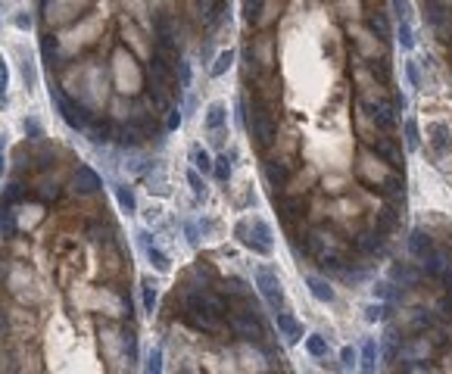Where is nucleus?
I'll list each match as a JSON object with an SVG mask.
<instances>
[{"instance_id":"nucleus-1","label":"nucleus","mask_w":452,"mask_h":374,"mask_svg":"<svg viewBox=\"0 0 452 374\" xmlns=\"http://www.w3.org/2000/svg\"><path fill=\"white\" fill-rule=\"evenodd\" d=\"M234 234H237L240 244L249 246L253 253H259V256L271 253V228L262 218H240V222L234 225Z\"/></svg>"},{"instance_id":"nucleus-2","label":"nucleus","mask_w":452,"mask_h":374,"mask_svg":"<svg viewBox=\"0 0 452 374\" xmlns=\"http://www.w3.org/2000/svg\"><path fill=\"white\" fill-rule=\"evenodd\" d=\"M256 287H259L262 300L269 302L271 309H281L284 306V284H281V278L275 275L271 268H256Z\"/></svg>"},{"instance_id":"nucleus-3","label":"nucleus","mask_w":452,"mask_h":374,"mask_svg":"<svg viewBox=\"0 0 452 374\" xmlns=\"http://www.w3.org/2000/svg\"><path fill=\"white\" fill-rule=\"evenodd\" d=\"M231 327L237 337H244L249 343H262L265 340V327L259 322V315H256L253 309H244V312H234L231 315Z\"/></svg>"},{"instance_id":"nucleus-4","label":"nucleus","mask_w":452,"mask_h":374,"mask_svg":"<svg viewBox=\"0 0 452 374\" xmlns=\"http://www.w3.org/2000/svg\"><path fill=\"white\" fill-rule=\"evenodd\" d=\"M135 240H137V249L140 253H144V259L153 265L156 271H159V275H166V271L171 268V262H169V256L162 253L159 246H156V240H153V234L147 231V228H137L135 231Z\"/></svg>"},{"instance_id":"nucleus-5","label":"nucleus","mask_w":452,"mask_h":374,"mask_svg":"<svg viewBox=\"0 0 452 374\" xmlns=\"http://www.w3.org/2000/svg\"><path fill=\"white\" fill-rule=\"evenodd\" d=\"M50 97H53V103H57L60 115L66 119L69 128H75V131H84V128H88V115H84V109H81V106L72 103V100H66L57 88H50Z\"/></svg>"},{"instance_id":"nucleus-6","label":"nucleus","mask_w":452,"mask_h":374,"mask_svg":"<svg viewBox=\"0 0 452 374\" xmlns=\"http://www.w3.org/2000/svg\"><path fill=\"white\" fill-rule=\"evenodd\" d=\"M115 78H119V91H122V94L137 91V84H140V75H137L135 60H131L125 50L115 53Z\"/></svg>"},{"instance_id":"nucleus-7","label":"nucleus","mask_w":452,"mask_h":374,"mask_svg":"<svg viewBox=\"0 0 452 374\" xmlns=\"http://www.w3.org/2000/svg\"><path fill=\"white\" fill-rule=\"evenodd\" d=\"M249 125H253V137L259 140V147H269L271 140H275V119H271L262 106L253 109V122Z\"/></svg>"},{"instance_id":"nucleus-8","label":"nucleus","mask_w":452,"mask_h":374,"mask_svg":"<svg viewBox=\"0 0 452 374\" xmlns=\"http://www.w3.org/2000/svg\"><path fill=\"white\" fill-rule=\"evenodd\" d=\"M72 187H75V193H97L100 187H103V178L97 175L91 166H81V169H75V175H72Z\"/></svg>"},{"instance_id":"nucleus-9","label":"nucleus","mask_w":452,"mask_h":374,"mask_svg":"<svg viewBox=\"0 0 452 374\" xmlns=\"http://www.w3.org/2000/svg\"><path fill=\"white\" fill-rule=\"evenodd\" d=\"M275 324H278L281 337H284L287 343H300V337H303V324L296 322L290 312H278V315H275Z\"/></svg>"},{"instance_id":"nucleus-10","label":"nucleus","mask_w":452,"mask_h":374,"mask_svg":"<svg viewBox=\"0 0 452 374\" xmlns=\"http://www.w3.org/2000/svg\"><path fill=\"white\" fill-rule=\"evenodd\" d=\"M434 249H436V246H434V240H431V234H427V231L415 228V231L409 234V253L415 256V259H424V256L434 253Z\"/></svg>"},{"instance_id":"nucleus-11","label":"nucleus","mask_w":452,"mask_h":374,"mask_svg":"<svg viewBox=\"0 0 452 374\" xmlns=\"http://www.w3.org/2000/svg\"><path fill=\"white\" fill-rule=\"evenodd\" d=\"M225 125H228V106H225L222 100H215V103H209V109H206V131H222Z\"/></svg>"},{"instance_id":"nucleus-12","label":"nucleus","mask_w":452,"mask_h":374,"mask_svg":"<svg viewBox=\"0 0 452 374\" xmlns=\"http://www.w3.org/2000/svg\"><path fill=\"white\" fill-rule=\"evenodd\" d=\"M306 287H309V293L315 296V300H322V302H334V300H337V290H334V287L327 284L324 278L309 275V278H306Z\"/></svg>"},{"instance_id":"nucleus-13","label":"nucleus","mask_w":452,"mask_h":374,"mask_svg":"<svg viewBox=\"0 0 452 374\" xmlns=\"http://www.w3.org/2000/svg\"><path fill=\"white\" fill-rule=\"evenodd\" d=\"M265 178H269L271 187H284L287 178H290V171H287V166L281 159H269L265 162Z\"/></svg>"},{"instance_id":"nucleus-14","label":"nucleus","mask_w":452,"mask_h":374,"mask_svg":"<svg viewBox=\"0 0 452 374\" xmlns=\"http://www.w3.org/2000/svg\"><path fill=\"white\" fill-rule=\"evenodd\" d=\"M115 203H119V209L125 215H135L137 212V200H135V191H131L128 184H115Z\"/></svg>"},{"instance_id":"nucleus-15","label":"nucleus","mask_w":452,"mask_h":374,"mask_svg":"<svg viewBox=\"0 0 452 374\" xmlns=\"http://www.w3.org/2000/svg\"><path fill=\"white\" fill-rule=\"evenodd\" d=\"M390 275H393V280H400V287H412V284H418V278H421V271L418 268H412V265H393L390 268Z\"/></svg>"},{"instance_id":"nucleus-16","label":"nucleus","mask_w":452,"mask_h":374,"mask_svg":"<svg viewBox=\"0 0 452 374\" xmlns=\"http://www.w3.org/2000/svg\"><path fill=\"white\" fill-rule=\"evenodd\" d=\"M421 262H424V275H443V268H446V265H449L446 253H440V249H434V253H427Z\"/></svg>"},{"instance_id":"nucleus-17","label":"nucleus","mask_w":452,"mask_h":374,"mask_svg":"<svg viewBox=\"0 0 452 374\" xmlns=\"http://www.w3.org/2000/svg\"><path fill=\"white\" fill-rule=\"evenodd\" d=\"M156 300H159V290H156V284L147 278L144 284H140V302H144L147 315H153V312H156Z\"/></svg>"},{"instance_id":"nucleus-18","label":"nucleus","mask_w":452,"mask_h":374,"mask_svg":"<svg viewBox=\"0 0 452 374\" xmlns=\"http://www.w3.org/2000/svg\"><path fill=\"white\" fill-rule=\"evenodd\" d=\"M191 166L197 171H213V156L206 153V147H200V144L191 147Z\"/></svg>"},{"instance_id":"nucleus-19","label":"nucleus","mask_w":452,"mask_h":374,"mask_svg":"<svg viewBox=\"0 0 452 374\" xmlns=\"http://www.w3.org/2000/svg\"><path fill=\"white\" fill-rule=\"evenodd\" d=\"M378 356H380L378 343L368 337V340L362 343V365H358V368H362V371H374V365H378Z\"/></svg>"},{"instance_id":"nucleus-20","label":"nucleus","mask_w":452,"mask_h":374,"mask_svg":"<svg viewBox=\"0 0 452 374\" xmlns=\"http://www.w3.org/2000/svg\"><path fill=\"white\" fill-rule=\"evenodd\" d=\"M306 349L312 358H327V353H331V346H327V340L322 337V334H309L306 337Z\"/></svg>"},{"instance_id":"nucleus-21","label":"nucleus","mask_w":452,"mask_h":374,"mask_svg":"<svg viewBox=\"0 0 452 374\" xmlns=\"http://www.w3.org/2000/svg\"><path fill=\"white\" fill-rule=\"evenodd\" d=\"M187 187H191V193H193L197 200H206L209 187H206V181L200 178V171H197V169H187Z\"/></svg>"},{"instance_id":"nucleus-22","label":"nucleus","mask_w":452,"mask_h":374,"mask_svg":"<svg viewBox=\"0 0 452 374\" xmlns=\"http://www.w3.org/2000/svg\"><path fill=\"white\" fill-rule=\"evenodd\" d=\"M427 131H431V144L436 147V150H446V147H449V128H446V125L434 122Z\"/></svg>"},{"instance_id":"nucleus-23","label":"nucleus","mask_w":452,"mask_h":374,"mask_svg":"<svg viewBox=\"0 0 452 374\" xmlns=\"http://www.w3.org/2000/svg\"><path fill=\"white\" fill-rule=\"evenodd\" d=\"M374 122H378V128H384V131H393V125H396V119H393V109L390 106H374Z\"/></svg>"},{"instance_id":"nucleus-24","label":"nucleus","mask_w":452,"mask_h":374,"mask_svg":"<svg viewBox=\"0 0 452 374\" xmlns=\"http://www.w3.org/2000/svg\"><path fill=\"white\" fill-rule=\"evenodd\" d=\"M374 153H380L387 162H393V166H396V162H402V159H400V150H396L393 140H378V144H374Z\"/></svg>"},{"instance_id":"nucleus-25","label":"nucleus","mask_w":452,"mask_h":374,"mask_svg":"<svg viewBox=\"0 0 452 374\" xmlns=\"http://www.w3.org/2000/svg\"><path fill=\"white\" fill-rule=\"evenodd\" d=\"M231 62H234V50H222V53L215 57V62H213V69H209V72H213L215 78L225 75V72L231 69Z\"/></svg>"},{"instance_id":"nucleus-26","label":"nucleus","mask_w":452,"mask_h":374,"mask_svg":"<svg viewBox=\"0 0 452 374\" xmlns=\"http://www.w3.org/2000/svg\"><path fill=\"white\" fill-rule=\"evenodd\" d=\"M213 171H215V178H218V181H228V178H231V156H215V159H213Z\"/></svg>"},{"instance_id":"nucleus-27","label":"nucleus","mask_w":452,"mask_h":374,"mask_svg":"<svg viewBox=\"0 0 452 374\" xmlns=\"http://www.w3.org/2000/svg\"><path fill=\"white\" fill-rule=\"evenodd\" d=\"M84 131H88V140H91V144H106V140H109V125H103V122H100V125H91V128H84Z\"/></svg>"},{"instance_id":"nucleus-28","label":"nucleus","mask_w":452,"mask_h":374,"mask_svg":"<svg viewBox=\"0 0 452 374\" xmlns=\"http://www.w3.org/2000/svg\"><path fill=\"white\" fill-rule=\"evenodd\" d=\"M144 368L150 371V374H159V371H162V349H159V346L147 349V362H144Z\"/></svg>"},{"instance_id":"nucleus-29","label":"nucleus","mask_w":452,"mask_h":374,"mask_svg":"<svg viewBox=\"0 0 452 374\" xmlns=\"http://www.w3.org/2000/svg\"><path fill=\"white\" fill-rule=\"evenodd\" d=\"M387 312H390V309L384 306V302H371V306H365V322H371V324L384 322Z\"/></svg>"},{"instance_id":"nucleus-30","label":"nucleus","mask_w":452,"mask_h":374,"mask_svg":"<svg viewBox=\"0 0 452 374\" xmlns=\"http://www.w3.org/2000/svg\"><path fill=\"white\" fill-rule=\"evenodd\" d=\"M358 249H362V253H378L380 249V231L362 234V237H358Z\"/></svg>"},{"instance_id":"nucleus-31","label":"nucleus","mask_w":452,"mask_h":374,"mask_svg":"<svg viewBox=\"0 0 452 374\" xmlns=\"http://www.w3.org/2000/svg\"><path fill=\"white\" fill-rule=\"evenodd\" d=\"M431 22H434V26H436V28H440V35H446V31H449V13H446V10H443V6H440V4H434Z\"/></svg>"},{"instance_id":"nucleus-32","label":"nucleus","mask_w":452,"mask_h":374,"mask_svg":"<svg viewBox=\"0 0 452 374\" xmlns=\"http://www.w3.org/2000/svg\"><path fill=\"white\" fill-rule=\"evenodd\" d=\"M400 44L405 50H412L415 47V31H412V22L409 19H400Z\"/></svg>"},{"instance_id":"nucleus-33","label":"nucleus","mask_w":452,"mask_h":374,"mask_svg":"<svg viewBox=\"0 0 452 374\" xmlns=\"http://www.w3.org/2000/svg\"><path fill=\"white\" fill-rule=\"evenodd\" d=\"M405 147H409V150H418V147H421V137H418V122H415V119L405 122Z\"/></svg>"},{"instance_id":"nucleus-34","label":"nucleus","mask_w":452,"mask_h":374,"mask_svg":"<svg viewBox=\"0 0 452 374\" xmlns=\"http://www.w3.org/2000/svg\"><path fill=\"white\" fill-rule=\"evenodd\" d=\"M122 349H125V358L135 365L137 362V337H135V334H125V337H122Z\"/></svg>"},{"instance_id":"nucleus-35","label":"nucleus","mask_w":452,"mask_h":374,"mask_svg":"<svg viewBox=\"0 0 452 374\" xmlns=\"http://www.w3.org/2000/svg\"><path fill=\"white\" fill-rule=\"evenodd\" d=\"M393 225H396V212H393V209H380L378 231H380V234H387V231H393Z\"/></svg>"},{"instance_id":"nucleus-36","label":"nucleus","mask_w":452,"mask_h":374,"mask_svg":"<svg viewBox=\"0 0 452 374\" xmlns=\"http://www.w3.org/2000/svg\"><path fill=\"white\" fill-rule=\"evenodd\" d=\"M6 88H10V69H6V60L0 57V106L6 103Z\"/></svg>"},{"instance_id":"nucleus-37","label":"nucleus","mask_w":452,"mask_h":374,"mask_svg":"<svg viewBox=\"0 0 452 374\" xmlns=\"http://www.w3.org/2000/svg\"><path fill=\"white\" fill-rule=\"evenodd\" d=\"M184 234H187V244H191V246H197L200 240H203V234H200V225L193 222V218H187V222H184Z\"/></svg>"},{"instance_id":"nucleus-38","label":"nucleus","mask_w":452,"mask_h":374,"mask_svg":"<svg viewBox=\"0 0 452 374\" xmlns=\"http://www.w3.org/2000/svg\"><path fill=\"white\" fill-rule=\"evenodd\" d=\"M259 10H262V0H244V19L247 22L259 19Z\"/></svg>"},{"instance_id":"nucleus-39","label":"nucleus","mask_w":452,"mask_h":374,"mask_svg":"<svg viewBox=\"0 0 452 374\" xmlns=\"http://www.w3.org/2000/svg\"><path fill=\"white\" fill-rule=\"evenodd\" d=\"M405 78H409L412 88H421V72H418V62L415 60L405 62Z\"/></svg>"},{"instance_id":"nucleus-40","label":"nucleus","mask_w":452,"mask_h":374,"mask_svg":"<svg viewBox=\"0 0 452 374\" xmlns=\"http://www.w3.org/2000/svg\"><path fill=\"white\" fill-rule=\"evenodd\" d=\"M178 81H181L184 91L191 88V62L187 60H178Z\"/></svg>"},{"instance_id":"nucleus-41","label":"nucleus","mask_w":452,"mask_h":374,"mask_svg":"<svg viewBox=\"0 0 452 374\" xmlns=\"http://www.w3.org/2000/svg\"><path fill=\"white\" fill-rule=\"evenodd\" d=\"M356 362H358L356 349L353 346H343L340 349V365H343V368H356Z\"/></svg>"},{"instance_id":"nucleus-42","label":"nucleus","mask_w":452,"mask_h":374,"mask_svg":"<svg viewBox=\"0 0 452 374\" xmlns=\"http://www.w3.org/2000/svg\"><path fill=\"white\" fill-rule=\"evenodd\" d=\"M22 78H26V88H35L38 75H35V66H31V60H22Z\"/></svg>"},{"instance_id":"nucleus-43","label":"nucleus","mask_w":452,"mask_h":374,"mask_svg":"<svg viewBox=\"0 0 452 374\" xmlns=\"http://www.w3.org/2000/svg\"><path fill=\"white\" fill-rule=\"evenodd\" d=\"M371 31H378L380 38H390V28H387V19H384V16H371Z\"/></svg>"},{"instance_id":"nucleus-44","label":"nucleus","mask_w":452,"mask_h":374,"mask_svg":"<svg viewBox=\"0 0 452 374\" xmlns=\"http://www.w3.org/2000/svg\"><path fill=\"white\" fill-rule=\"evenodd\" d=\"M412 327H415V331H424V327H431V318H427L424 312H415V315H412Z\"/></svg>"},{"instance_id":"nucleus-45","label":"nucleus","mask_w":452,"mask_h":374,"mask_svg":"<svg viewBox=\"0 0 452 374\" xmlns=\"http://www.w3.org/2000/svg\"><path fill=\"white\" fill-rule=\"evenodd\" d=\"M166 125H169V131H175L178 125H181V109L171 106V109H169V122H166Z\"/></svg>"},{"instance_id":"nucleus-46","label":"nucleus","mask_w":452,"mask_h":374,"mask_svg":"<svg viewBox=\"0 0 452 374\" xmlns=\"http://www.w3.org/2000/svg\"><path fill=\"white\" fill-rule=\"evenodd\" d=\"M22 128H26L31 137H41V125H38V119H26V122H22Z\"/></svg>"},{"instance_id":"nucleus-47","label":"nucleus","mask_w":452,"mask_h":374,"mask_svg":"<svg viewBox=\"0 0 452 374\" xmlns=\"http://www.w3.org/2000/svg\"><path fill=\"white\" fill-rule=\"evenodd\" d=\"M6 135L0 131V178H4V171H6Z\"/></svg>"},{"instance_id":"nucleus-48","label":"nucleus","mask_w":452,"mask_h":374,"mask_svg":"<svg viewBox=\"0 0 452 374\" xmlns=\"http://www.w3.org/2000/svg\"><path fill=\"white\" fill-rule=\"evenodd\" d=\"M393 10H396V19H409V4L405 0H393Z\"/></svg>"},{"instance_id":"nucleus-49","label":"nucleus","mask_w":452,"mask_h":374,"mask_svg":"<svg viewBox=\"0 0 452 374\" xmlns=\"http://www.w3.org/2000/svg\"><path fill=\"white\" fill-rule=\"evenodd\" d=\"M200 16L203 19H213V0H200Z\"/></svg>"},{"instance_id":"nucleus-50","label":"nucleus","mask_w":452,"mask_h":374,"mask_svg":"<svg viewBox=\"0 0 452 374\" xmlns=\"http://www.w3.org/2000/svg\"><path fill=\"white\" fill-rule=\"evenodd\" d=\"M374 293H378L380 300H390V296H393V287H390V284H378V287H374Z\"/></svg>"},{"instance_id":"nucleus-51","label":"nucleus","mask_w":452,"mask_h":374,"mask_svg":"<svg viewBox=\"0 0 452 374\" xmlns=\"http://www.w3.org/2000/svg\"><path fill=\"white\" fill-rule=\"evenodd\" d=\"M440 312H443V315H452V287H449L446 300H443V302H440Z\"/></svg>"},{"instance_id":"nucleus-52","label":"nucleus","mask_w":452,"mask_h":374,"mask_svg":"<svg viewBox=\"0 0 452 374\" xmlns=\"http://www.w3.org/2000/svg\"><path fill=\"white\" fill-rule=\"evenodd\" d=\"M371 72L378 75L380 81H384V78H387V66H384V62H374V66H371Z\"/></svg>"},{"instance_id":"nucleus-53","label":"nucleus","mask_w":452,"mask_h":374,"mask_svg":"<svg viewBox=\"0 0 452 374\" xmlns=\"http://www.w3.org/2000/svg\"><path fill=\"white\" fill-rule=\"evenodd\" d=\"M16 26H19V28H28L31 19H28V16H19V19H16Z\"/></svg>"}]
</instances>
